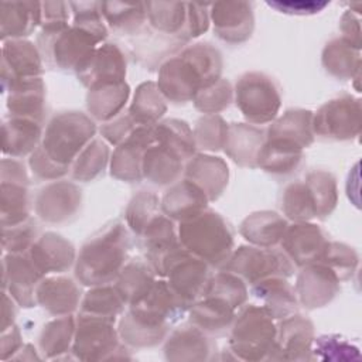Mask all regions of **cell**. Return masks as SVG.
Returning a JSON list of instances; mask_svg holds the SVG:
<instances>
[{"label":"cell","mask_w":362,"mask_h":362,"mask_svg":"<svg viewBox=\"0 0 362 362\" xmlns=\"http://www.w3.org/2000/svg\"><path fill=\"white\" fill-rule=\"evenodd\" d=\"M287 226V219L277 212L257 211L242 221L239 232L253 246L276 247L280 245Z\"/></svg>","instance_id":"obj_33"},{"label":"cell","mask_w":362,"mask_h":362,"mask_svg":"<svg viewBox=\"0 0 362 362\" xmlns=\"http://www.w3.org/2000/svg\"><path fill=\"white\" fill-rule=\"evenodd\" d=\"M313 112L305 109H291L276 119L266 130L267 140H279L305 148L314 141Z\"/></svg>","instance_id":"obj_31"},{"label":"cell","mask_w":362,"mask_h":362,"mask_svg":"<svg viewBox=\"0 0 362 362\" xmlns=\"http://www.w3.org/2000/svg\"><path fill=\"white\" fill-rule=\"evenodd\" d=\"M158 276L167 277L173 291L189 308L192 303L202 297L211 273L208 263L189 253L181 245L164 259Z\"/></svg>","instance_id":"obj_10"},{"label":"cell","mask_w":362,"mask_h":362,"mask_svg":"<svg viewBox=\"0 0 362 362\" xmlns=\"http://www.w3.org/2000/svg\"><path fill=\"white\" fill-rule=\"evenodd\" d=\"M189 322L211 337L226 335L236 317V310L215 297H201L188 308Z\"/></svg>","instance_id":"obj_30"},{"label":"cell","mask_w":362,"mask_h":362,"mask_svg":"<svg viewBox=\"0 0 362 362\" xmlns=\"http://www.w3.org/2000/svg\"><path fill=\"white\" fill-rule=\"evenodd\" d=\"M311 352H313V361L348 362V361L361 359V352L356 345L334 334L315 337Z\"/></svg>","instance_id":"obj_48"},{"label":"cell","mask_w":362,"mask_h":362,"mask_svg":"<svg viewBox=\"0 0 362 362\" xmlns=\"http://www.w3.org/2000/svg\"><path fill=\"white\" fill-rule=\"evenodd\" d=\"M38 41L41 54L51 68L78 72L103 38L74 24L62 31L41 33Z\"/></svg>","instance_id":"obj_7"},{"label":"cell","mask_w":362,"mask_h":362,"mask_svg":"<svg viewBox=\"0 0 362 362\" xmlns=\"http://www.w3.org/2000/svg\"><path fill=\"white\" fill-rule=\"evenodd\" d=\"M13 297L7 293L3 291V320H1V331L8 328L10 325L14 324L16 318V305H14Z\"/></svg>","instance_id":"obj_58"},{"label":"cell","mask_w":362,"mask_h":362,"mask_svg":"<svg viewBox=\"0 0 362 362\" xmlns=\"http://www.w3.org/2000/svg\"><path fill=\"white\" fill-rule=\"evenodd\" d=\"M130 236L122 222H112L93 235L79 250L75 277L82 286L115 283L127 262Z\"/></svg>","instance_id":"obj_2"},{"label":"cell","mask_w":362,"mask_h":362,"mask_svg":"<svg viewBox=\"0 0 362 362\" xmlns=\"http://www.w3.org/2000/svg\"><path fill=\"white\" fill-rule=\"evenodd\" d=\"M41 52L27 40H6L1 47V83L6 92L17 82L41 78Z\"/></svg>","instance_id":"obj_17"},{"label":"cell","mask_w":362,"mask_h":362,"mask_svg":"<svg viewBox=\"0 0 362 362\" xmlns=\"http://www.w3.org/2000/svg\"><path fill=\"white\" fill-rule=\"evenodd\" d=\"M81 189L68 181H54L45 185L35 197L37 215L49 223L65 222L81 206Z\"/></svg>","instance_id":"obj_20"},{"label":"cell","mask_w":362,"mask_h":362,"mask_svg":"<svg viewBox=\"0 0 362 362\" xmlns=\"http://www.w3.org/2000/svg\"><path fill=\"white\" fill-rule=\"evenodd\" d=\"M28 165L34 177L38 180H58V178H62L69 171L66 168L59 167L57 163H54L40 146L30 156Z\"/></svg>","instance_id":"obj_55"},{"label":"cell","mask_w":362,"mask_h":362,"mask_svg":"<svg viewBox=\"0 0 362 362\" xmlns=\"http://www.w3.org/2000/svg\"><path fill=\"white\" fill-rule=\"evenodd\" d=\"M206 194L191 180L174 182L163 195L161 212L173 221H185L208 209Z\"/></svg>","instance_id":"obj_26"},{"label":"cell","mask_w":362,"mask_h":362,"mask_svg":"<svg viewBox=\"0 0 362 362\" xmlns=\"http://www.w3.org/2000/svg\"><path fill=\"white\" fill-rule=\"evenodd\" d=\"M120 341L115 322L79 313L71 355L83 362L132 359L127 345Z\"/></svg>","instance_id":"obj_6"},{"label":"cell","mask_w":362,"mask_h":362,"mask_svg":"<svg viewBox=\"0 0 362 362\" xmlns=\"http://www.w3.org/2000/svg\"><path fill=\"white\" fill-rule=\"evenodd\" d=\"M8 4V3H7ZM28 3H21V10L1 11V40H23L41 24V11L25 10ZM11 8V7H10Z\"/></svg>","instance_id":"obj_50"},{"label":"cell","mask_w":362,"mask_h":362,"mask_svg":"<svg viewBox=\"0 0 362 362\" xmlns=\"http://www.w3.org/2000/svg\"><path fill=\"white\" fill-rule=\"evenodd\" d=\"M266 141V130L247 123H232L223 146L225 153L240 167H257V158Z\"/></svg>","instance_id":"obj_27"},{"label":"cell","mask_w":362,"mask_h":362,"mask_svg":"<svg viewBox=\"0 0 362 362\" xmlns=\"http://www.w3.org/2000/svg\"><path fill=\"white\" fill-rule=\"evenodd\" d=\"M313 130L315 136L329 140H352L361 132V100L342 95L325 102L317 113H313Z\"/></svg>","instance_id":"obj_11"},{"label":"cell","mask_w":362,"mask_h":362,"mask_svg":"<svg viewBox=\"0 0 362 362\" xmlns=\"http://www.w3.org/2000/svg\"><path fill=\"white\" fill-rule=\"evenodd\" d=\"M322 229L308 222H293L287 226L280 242V249L287 255L296 267L320 262L328 245Z\"/></svg>","instance_id":"obj_18"},{"label":"cell","mask_w":362,"mask_h":362,"mask_svg":"<svg viewBox=\"0 0 362 362\" xmlns=\"http://www.w3.org/2000/svg\"><path fill=\"white\" fill-rule=\"evenodd\" d=\"M240 4L235 3V10H229V3H218L211 11L215 34L230 44L245 42L253 31V14L250 8L239 10Z\"/></svg>","instance_id":"obj_35"},{"label":"cell","mask_w":362,"mask_h":362,"mask_svg":"<svg viewBox=\"0 0 362 362\" xmlns=\"http://www.w3.org/2000/svg\"><path fill=\"white\" fill-rule=\"evenodd\" d=\"M41 361L42 356L40 354V351H37L31 344H24L20 351L13 356L11 361Z\"/></svg>","instance_id":"obj_59"},{"label":"cell","mask_w":362,"mask_h":362,"mask_svg":"<svg viewBox=\"0 0 362 362\" xmlns=\"http://www.w3.org/2000/svg\"><path fill=\"white\" fill-rule=\"evenodd\" d=\"M221 52L208 42H198L167 59L158 69L156 83L165 100L180 105L192 100L199 89L221 79Z\"/></svg>","instance_id":"obj_1"},{"label":"cell","mask_w":362,"mask_h":362,"mask_svg":"<svg viewBox=\"0 0 362 362\" xmlns=\"http://www.w3.org/2000/svg\"><path fill=\"white\" fill-rule=\"evenodd\" d=\"M76 317L59 315L48 321L38 335V351L42 359L59 361L68 358L74 344Z\"/></svg>","instance_id":"obj_34"},{"label":"cell","mask_w":362,"mask_h":362,"mask_svg":"<svg viewBox=\"0 0 362 362\" xmlns=\"http://www.w3.org/2000/svg\"><path fill=\"white\" fill-rule=\"evenodd\" d=\"M277 325L274 320L259 305L249 304L240 307L228 332V348L236 361L260 362L267 361L274 339Z\"/></svg>","instance_id":"obj_5"},{"label":"cell","mask_w":362,"mask_h":362,"mask_svg":"<svg viewBox=\"0 0 362 362\" xmlns=\"http://www.w3.org/2000/svg\"><path fill=\"white\" fill-rule=\"evenodd\" d=\"M154 143L175 151L185 163L195 156L197 146L189 126L178 119H165L153 126Z\"/></svg>","instance_id":"obj_41"},{"label":"cell","mask_w":362,"mask_h":362,"mask_svg":"<svg viewBox=\"0 0 362 362\" xmlns=\"http://www.w3.org/2000/svg\"><path fill=\"white\" fill-rule=\"evenodd\" d=\"M229 124L219 115H204L194 127V140L197 148L218 151L223 148Z\"/></svg>","instance_id":"obj_49"},{"label":"cell","mask_w":362,"mask_h":362,"mask_svg":"<svg viewBox=\"0 0 362 362\" xmlns=\"http://www.w3.org/2000/svg\"><path fill=\"white\" fill-rule=\"evenodd\" d=\"M37 305H41L51 315L74 314L81 304L79 286L66 276H45L35 290Z\"/></svg>","instance_id":"obj_23"},{"label":"cell","mask_w":362,"mask_h":362,"mask_svg":"<svg viewBox=\"0 0 362 362\" xmlns=\"http://www.w3.org/2000/svg\"><path fill=\"white\" fill-rule=\"evenodd\" d=\"M233 100V89L230 83L221 78L215 83L199 89L192 102L194 106L205 115H218L225 110Z\"/></svg>","instance_id":"obj_51"},{"label":"cell","mask_w":362,"mask_h":362,"mask_svg":"<svg viewBox=\"0 0 362 362\" xmlns=\"http://www.w3.org/2000/svg\"><path fill=\"white\" fill-rule=\"evenodd\" d=\"M129 96L130 88L124 81L98 85L88 90L86 107L92 119L105 123L123 113Z\"/></svg>","instance_id":"obj_36"},{"label":"cell","mask_w":362,"mask_h":362,"mask_svg":"<svg viewBox=\"0 0 362 362\" xmlns=\"http://www.w3.org/2000/svg\"><path fill=\"white\" fill-rule=\"evenodd\" d=\"M314 198L317 218L325 219L332 214L338 201L335 177L325 170L310 171L304 178Z\"/></svg>","instance_id":"obj_46"},{"label":"cell","mask_w":362,"mask_h":362,"mask_svg":"<svg viewBox=\"0 0 362 362\" xmlns=\"http://www.w3.org/2000/svg\"><path fill=\"white\" fill-rule=\"evenodd\" d=\"M44 277L28 253L3 255V290H8V294L20 307L31 308L37 305L35 290Z\"/></svg>","instance_id":"obj_15"},{"label":"cell","mask_w":362,"mask_h":362,"mask_svg":"<svg viewBox=\"0 0 362 362\" xmlns=\"http://www.w3.org/2000/svg\"><path fill=\"white\" fill-rule=\"evenodd\" d=\"M136 127L137 126L129 113H120L119 116H116L112 120L105 122L102 124L100 134L107 143H110L113 146H119L132 134V132Z\"/></svg>","instance_id":"obj_54"},{"label":"cell","mask_w":362,"mask_h":362,"mask_svg":"<svg viewBox=\"0 0 362 362\" xmlns=\"http://www.w3.org/2000/svg\"><path fill=\"white\" fill-rule=\"evenodd\" d=\"M76 76L88 89L103 83L123 82L126 59L122 49L115 44L98 47L89 61L76 72Z\"/></svg>","instance_id":"obj_21"},{"label":"cell","mask_w":362,"mask_h":362,"mask_svg":"<svg viewBox=\"0 0 362 362\" xmlns=\"http://www.w3.org/2000/svg\"><path fill=\"white\" fill-rule=\"evenodd\" d=\"M7 95L8 116L31 119L40 124L45 117V85L42 78L27 79L10 86Z\"/></svg>","instance_id":"obj_28"},{"label":"cell","mask_w":362,"mask_h":362,"mask_svg":"<svg viewBox=\"0 0 362 362\" xmlns=\"http://www.w3.org/2000/svg\"><path fill=\"white\" fill-rule=\"evenodd\" d=\"M185 161L171 148L153 143L143 154L141 174L148 182L165 187L180 181L184 174Z\"/></svg>","instance_id":"obj_29"},{"label":"cell","mask_w":362,"mask_h":362,"mask_svg":"<svg viewBox=\"0 0 362 362\" xmlns=\"http://www.w3.org/2000/svg\"><path fill=\"white\" fill-rule=\"evenodd\" d=\"M167 110L165 98L161 95L156 82H143L136 88L129 115L136 126L153 127Z\"/></svg>","instance_id":"obj_38"},{"label":"cell","mask_w":362,"mask_h":362,"mask_svg":"<svg viewBox=\"0 0 362 362\" xmlns=\"http://www.w3.org/2000/svg\"><path fill=\"white\" fill-rule=\"evenodd\" d=\"M3 154L10 157L31 156L41 144L42 124L24 117L8 116L3 120Z\"/></svg>","instance_id":"obj_32"},{"label":"cell","mask_w":362,"mask_h":362,"mask_svg":"<svg viewBox=\"0 0 362 362\" xmlns=\"http://www.w3.org/2000/svg\"><path fill=\"white\" fill-rule=\"evenodd\" d=\"M314 338V324L311 320L297 313L286 317L277 324L276 339L267 361H313L311 348Z\"/></svg>","instance_id":"obj_14"},{"label":"cell","mask_w":362,"mask_h":362,"mask_svg":"<svg viewBox=\"0 0 362 362\" xmlns=\"http://www.w3.org/2000/svg\"><path fill=\"white\" fill-rule=\"evenodd\" d=\"M184 177L195 182L206 194L209 201H215L228 185L229 168L221 157L195 154L185 163Z\"/></svg>","instance_id":"obj_25"},{"label":"cell","mask_w":362,"mask_h":362,"mask_svg":"<svg viewBox=\"0 0 362 362\" xmlns=\"http://www.w3.org/2000/svg\"><path fill=\"white\" fill-rule=\"evenodd\" d=\"M281 209L286 218L293 222H308L310 219L317 218L314 198L304 180L294 181L286 187Z\"/></svg>","instance_id":"obj_45"},{"label":"cell","mask_w":362,"mask_h":362,"mask_svg":"<svg viewBox=\"0 0 362 362\" xmlns=\"http://www.w3.org/2000/svg\"><path fill=\"white\" fill-rule=\"evenodd\" d=\"M322 66L337 79H354L359 76L361 57L359 49L342 38L331 40L322 49Z\"/></svg>","instance_id":"obj_39"},{"label":"cell","mask_w":362,"mask_h":362,"mask_svg":"<svg viewBox=\"0 0 362 362\" xmlns=\"http://www.w3.org/2000/svg\"><path fill=\"white\" fill-rule=\"evenodd\" d=\"M273 320H283L298 311V300L294 287L286 277L273 276L250 284L249 291Z\"/></svg>","instance_id":"obj_24"},{"label":"cell","mask_w":362,"mask_h":362,"mask_svg":"<svg viewBox=\"0 0 362 362\" xmlns=\"http://www.w3.org/2000/svg\"><path fill=\"white\" fill-rule=\"evenodd\" d=\"M320 262L332 269L342 281L348 280L355 273L358 267V255L345 243L328 242Z\"/></svg>","instance_id":"obj_52"},{"label":"cell","mask_w":362,"mask_h":362,"mask_svg":"<svg viewBox=\"0 0 362 362\" xmlns=\"http://www.w3.org/2000/svg\"><path fill=\"white\" fill-rule=\"evenodd\" d=\"M303 160V148L279 140L264 141L257 158V167L270 174H290Z\"/></svg>","instance_id":"obj_42"},{"label":"cell","mask_w":362,"mask_h":362,"mask_svg":"<svg viewBox=\"0 0 362 362\" xmlns=\"http://www.w3.org/2000/svg\"><path fill=\"white\" fill-rule=\"evenodd\" d=\"M215 297L228 303L232 308H240L249 296L246 283L235 273L222 270L211 276L202 297Z\"/></svg>","instance_id":"obj_44"},{"label":"cell","mask_w":362,"mask_h":362,"mask_svg":"<svg viewBox=\"0 0 362 362\" xmlns=\"http://www.w3.org/2000/svg\"><path fill=\"white\" fill-rule=\"evenodd\" d=\"M160 209L161 201L154 192L139 191L126 208V223L129 229L140 238L148 223L160 214Z\"/></svg>","instance_id":"obj_47"},{"label":"cell","mask_w":362,"mask_h":362,"mask_svg":"<svg viewBox=\"0 0 362 362\" xmlns=\"http://www.w3.org/2000/svg\"><path fill=\"white\" fill-rule=\"evenodd\" d=\"M300 269L294 286L298 304L307 310L329 304L339 291L341 280L335 272L321 262L310 263Z\"/></svg>","instance_id":"obj_16"},{"label":"cell","mask_w":362,"mask_h":362,"mask_svg":"<svg viewBox=\"0 0 362 362\" xmlns=\"http://www.w3.org/2000/svg\"><path fill=\"white\" fill-rule=\"evenodd\" d=\"M30 219L28 174L14 158L1 160V226H13Z\"/></svg>","instance_id":"obj_12"},{"label":"cell","mask_w":362,"mask_h":362,"mask_svg":"<svg viewBox=\"0 0 362 362\" xmlns=\"http://www.w3.org/2000/svg\"><path fill=\"white\" fill-rule=\"evenodd\" d=\"M96 124L82 112H61L47 124L40 147L59 167L71 170L79 153L93 140Z\"/></svg>","instance_id":"obj_4"},{"label":"cell","mask_w":362,"mask_h":362,"mask_svg":"<svg viewBox=\"0 0 362 362\" xmlns=\"http://www.w3.org/2000/svg\"><path fill=\"white\" fill-rule=\"evenodd\" d=\"M267 4L284 14H315L321 11L328 3L327 1H267Z\"/></svg>","instance_id":"obj_56"},{"label":"cell","mask_w":362,"mask_h":362,"mask_svg":"<svg viewBox=\"0 0 362 362\" xmlns=\"http://www.w3.org/2000/svg\"><path fill=\"white\" fill-rule=\"evenodd\" d=\"M156 276L147 260L130 259L115 280V287L129 307L140 301L150 291L157 280Z\"/></svg>","instance_id":"obj_37"},{"label":"cell","mask_w":362,"mask_h":362,"mask_svg":"<svg viewBox=\"0 0 362 362\" xmlns=\"http://www.w3.org/2000/svg\"><path fill=\"white\" fill-rule=\"evenodd\" d=\"M154 143L153 127L137 126L110 157V175L126 182H137L143 178L141 161L144 151Z\"/></svg>","instance_id":"obj_19"},{"label":"cell","mask_w":362,"mask_h":362,"mask_svg":"<svg viewBox=\"0 0 362 362\" xmlns=\"http://www.w3.org/2000/svg\"><path fill=\"white\" fill-rule=\"evenodd\" d=\"M184 249L209 266L222 267L233 252V233L222 215L205 209L177 226Z\"/></svg>","instance_id":"obj_3"},{"label":"cell","mask_w":362,"mask_h":362,"mask_svg":"<svg viewBox=\"0 0 362 362\" xmlns=\"http://www.w3.org/2000/svg\"><path fill=\"white\" fill-rule=\"evenodd\" d=\"M163 354L170 362L219 361L215 338L191 322L182 324L168 332L164 339Z\"/></svg>","instance_id":"obj_13"},{"label":"cell","mask_w":362,"mask_h":362,"mask_svg":"<svg viewBox=\"0 0 362 362\" xmlns=\"http://www.w3.org/2000/svg\"><path fill=\"white\" fill-rule=\"evenodd\" d=\"M23 345L24 344H23L21 331L16 324L3 329L0 337V359L1 361L13 359V356L20 351Z\"/></svg>","instance_id":"obj_57"},{"label":"cell","mask_w":362,"mask_h":362,"mask_svg":"<svg viewBox=\"0 0 362 362\" xmlns=\"http://www.w3.org/2000/svg\"><path fill=\"white\" fill-rule=\"evenodd\" d=\"M109 160L107 144L100 139H93L72 163L71 177L75 181H92L103 173Z\"/></svg>","instance_id":"obj_43"},{"label":"cell","mask_w":362,"mask_h":362,"mask_svg":"<svg viewBox=\"0 0 362 362\" xmlns=\"http://www.w3.org/2000/svg\"><path fill=\"white\" fill-rule=\"evenodd\" d=\"M27 253L44 276L61 274L76 260L74 245L55 232L38 236Z\"/></svg>","instance_id":"obj_22"},{"label":"cell","mask_w":362,"mask_h":362,"mask_svg":"<svg viewBox=\"0 0 362 362\" xmlns=\"http://www.w3.org/2000/svg\"><path fill=\"white\" fill-rule=\"evenodd\" d=\"M296 266L281 249L239 246L222 266V270L238 274L246 284H253L267 277H290Z\"/></svg>","instance_id":"obj_9"},{"label":"cell","mask_w":362,"mask_h":362,"mask_svg":"<svg viewBox=\"0 0 362 362\" xmlns=\"http://www.w3.org/2000/svg\"><path fill=\"white\" fill-rule=\"evenodd\" d=\"M233 98L243 117L255 126L273 122L281 105L279 86L262 72L243 74L236 81Z\"/></svg>","instance_id":"obj_8"},{"label":"cell","mask_w":362,"mask_h":362,"mask_svg":"<svg viewBox=\"0 0 362 362\" xmlns=\"http://www.w3.org/2000/svg\"><path fill=\"white\" fill-rule=\"evenodd\" d=\"M126 303L116 290L115 284L90 287L81 300L79 313L99 317L116 322L124 313Z\"/></svg>","instance_id":"obj_40"},{"label":"cell","mask_w":362,"mask_h":362,"mask_svg":"<svg viewBox=\"0 0 362 362\" xmlns=\"http://www.w3.org/2000/svg\"><path fill=\"white\" fill-rule=\"evenodd\" d=\"M37 240V225L30 218L13 226H3L1 246L4 253H27Z\"/></svg>","instance_id":"obj_53"}]
</instances>
